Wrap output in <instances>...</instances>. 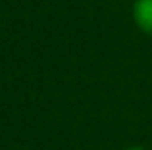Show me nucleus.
Masks as SVG:
<instances>
[{
  "label": "nucleus",
  "instance_id": "1",
  "mask_svg": "<svg viewBox=\"0 0 152 150\" xmlns=\"http://www.w3.org/2000/svg\"><path fill=\"white\" fill-rule=\"evenodd\" d=\"M133 21L145 35L152 37V0H135Z\"/></svg>",
  "mask_w": 152,
  "mask_h": 150
},
{
  "label": "nucleus",
  "instance_id": "2",
  "mask_svg": "<svg viewBox=\"0 0 152 150\" xmlns=\"http://www.w3.org/2000/svg\"><path fill=\"white\" fill-rule=\"evenodd\" d=\"M125 150H146V148H142V146H129V148H125Z\"/></svg>",
  "mask_w": 152,
  "mask_h": 150
}]
</instances>
